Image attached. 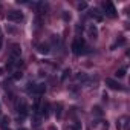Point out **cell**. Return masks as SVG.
<instances>
[{
	"mask_svg": "<svg viewBox=\"0 0 130 130\" xmlns=\"http://www.w3.org/2000/svg\"><path fill=\"white\" fill-rule=\"evenodd\" d=\"M72 52L75 55H81L86 52V44H84V40L81 38H77L74 43H72Z\"/></svg>",
	"mask_w": 130,
	"mask_h": 130,
	"instance_id": "1",
	"label": "cell"
},
{
	"mask_svg": "<svg viewBox=\"0 0 130 130\" xmlns=\"http://www.w3.org/2000/svg\"><path fill=\"white\" fill-rule=\"evenodd\" d=\"M6 19H8L9 22H14V23H20V22H23L25 15H23V12H20V11H11V12H8Z\"/></svg>",
	"mask_w": 130,
	"mask_h": 130,
	"instance_id": "2",
	"label": "cell"
},
{
	"mask_svg": "<svg viewBox=\"0 0 130 130\" xmlns=\"http://www.w3.org/2000/svg\"><path fill=\"white\" fill-rule=\"evenodd\" d=\"M103 8H104L106 15H109V17H112V19L116 15V9H115V6H113L112 2H104V3H103Z\"/></svg>",
	"mask_w": 130,
	"mask_h": 130,
	"instance_id": "3",
	"label": "cell"
},
{
	"mask_svg": "<svg viewBox=\"0 0 130 130\" xmlns=\"http://www.w3.org/2000/svg\"><path fill=\"white\" fill-rule=\"evenodd\" d=\"M20 54H22L20 46H19V44H12V47H11V51H9V57H11V60H12L14 63L20 60Z\"/></svg>",
	"mask_w": 130,
	"mask_h": 130,
	"instance_id": "4",
	"label": "cell"
},
{
	"mask_svg": "<svg viewBox=\"0 0 130 130\" xmlns=\"http://www.w3.org/2000/svg\"><path fill=\"white\" fill-rule=\"evenodd\" d=\"M87 37L90 40H96L98 38V29H96L95 25H89L87 26Z\"/></svg>",
	"mask_w": 130,
	"mask_h": 130,
	"instance_id": "5",
	"label": "cell"
},
{
	"mask_svg": "<svg viewBox=\"0 0 130 130\" xmlns=\"http://www.w3.org/2000/svg\"><path fill=\"white\" fill-rule=\"evenodd\" d=\"M106 84H107L110 89H115V90H124V87H122L118 81H115V80H112V78H107V80H106Z\"/></svg>",
	"mask_w": 130,
	"mask_h": 130,
	"instance_id": "6",
	"label": "cell"
},
{
	"mask_svg": "<svg viewBox=\"0 0 130 130\" xmlns=\"http://www.w3.org/2000/svg\"><path fill=\"white\" fill-rule=\"evenodd\" d=\"M127 125H128V118H127V116H122V118H119V119H118V122H116V127H118L119 130H122V128H127Z\"/></svg>",
	"mask_w": 130,
	"mask_h": 130,
	"instance_id": "7",
	"label": "cell"
},
{
	"mask_svg": "<svg viewBox=\"0 0 130 130\" xmlns=\"http://www.w3.org/2000/svg\"><path fill=\"white\" fill-rule=\"evenodd\" d=\"M90 17H92V19H95L96 22H101V20H103V14H101V12H100V9H96V8L90 12Z\"/></svg>",
	"mask_w": 130,
	"mask_h": 130,
	"instance_id": "8",
	"label": "cell"
},
{
	"mask_svg": "<svg viewBox=\"0 0 130 130\" xmlns=\"http://www.w3.org/2000/svg\"><path fill=\"white\" fill-rule=\"evenodd\" d=\"M32 90H34L35 93H43V92L46 90V86H44V84H37V86L32 87Z\"/></svg>",
	"mask_w": 130,
	"mask_h": 130,
	"instance_id": "9",
	"label": "cell"
},
{
	"mask_svg": "<svg viewBox=\"0 0 130 130\" xmlns=\"http://www.w3.org/2000/svg\"><path fill=\"white\" fill-rule=\"evenodd\" d=\"M95 125H96L98 128H101V130H107V128H109L107 121H96V122H95Z\"/></svg>",
	"mask_w": 130,
	"mask_h": 130,
	"instance_id": "10",
	"label": "cell"
},
{
	"mask_svg": "<svg viewBox=\"0 0 130 130\" xmlns=\"http://www.w3.org/2000/svg\"><path fill=\"white\" fill-rule=\"evenodd\" d=\"M38 52H40V54H49V46L44 44V43L38 44Z\"/></svg>",
	"mask_w": 130,
	"mask_h": 130,
	"instance_id": "11",
	"label": "cell"
},
{
	"mask_svg": "<svg viewBox=\"0 0 130 130\" xmlns=\"http://www.w3.org/2000/svg\"><path fill=\"white\" fill-rule=\"evenodd\" d=\"M125 72H127V68H125V66H124V68H121V69H118V71H116V74H115V75H116V77H118V78H122V77H124V75H125Z\"/></svg>",
	"mask_w": 130,
	"mask_h": 130,
	"instance_id": "12",
	"label": "cell"
},
{
	"mask_svg": "<svg viewBox=\"0 0 130 130\" xmlns=\"http://www.w3.org/2000/svg\"><path fill=\"white\" fill-rule=\"evenodd\" d=\"M40 121H41V116H38V115H34V116H32L34 127H40Z\"/></svg>",
	"mask_w": 130,
	"mask_h": 130,
	"instance_id": "13",
	"label": "cell"
},
{
	"mask_svg": "<svg viewBox=\"0 0 130 130\" xmlns=\"http://www.w3.org/2000/svg\"><path fill=\"white\" fill-rule=\"evenodd\" d=\"M8 122H9V118H8V116H3V118H2V124L5 125V128H6V125H8Z\"/></svg>",
	"mask_w": 130,
	"mask_h": 130,
	"instance_id": "14",
	"label": "cell"
},
{
	"mask_svg": "<svg viewBox=\"0 0 130 130\" xmlns=\"http://www.w3.org/2000/svg\"><path fill=\"white\" fill-rule=\"evenodd\" d=\"M69 130H81V127H80V124H74L69 127Z\"/></svg>",
	"mask_w": 130,
	"mask_h": 130,
	"instance_id": "15",
	"label": "cell"
},
{
	"mask_svg": "<svg viewBox=\"0 0 130 130\" xmlns=\"http://www.w3.org/2000/svg\"><path fill=\"white\" fill-rule=\"evenodd\" d=\"M69 74H71V71H69V69H66V71L63 72V77H61V80H66V77H68Z\"/></svg>",
	"mask_w": 130,
	"mask_h": 130,
	"instance_id": "16",
	"label": "cell"
},
{
	"mask_svg": "<svg viewBox=\"0 0 130 130\" xmlns=\"http://www.w3.org/2000/svg\"><path fill=\"white\" fill-rule=\"evenodd\" d=\"M92 110H93V112H95V113H96V115H101V113H103V112H101V109H100V107H98V106H96V107H93V109H92Z\"/></svg>",
	"mask_w": 130,
	"mask_h": 130,
	"instance_id": "17",
	"label": "cell"
},
{
	"mask_svg": "<svg viewBox=\"0 0 130 130\" xmlns=\"http://www.w3.org/2000/svg\"><path fill=\"white\" fill-rule=\"evenodd\" d=\"M86 8H87V5H86L84 2H83V3H78V9H86Z\"/></svg>",
	"mask_w": 130,
	"mask_h": 130,
	"instance_id": "18",
	"label": "cell"
},
{
	"mask_svg": "<svg viewBox=\"0 0 130 130\" xmlns=\"http://www.w3.org/2000/svg\"><path fill=\"white\" fill-rule=\"evenodd\" d=\"M64 20H66V22H68V20H71V15H68V12H66V11H64Z\"/></svg>",
	"mask_w": 130,
	"mask_h": 130,
	"instance_id": "19",
	"label": "cell"
},
{
	"mask_svg": "<svg viewBox=\"0 0 130 130\" xmlns=\"http://www.w3.org/2000/svg\"><path fill=\"white\" fill-rule=\"evenodd\" d=\"M3 130H11V128H3Z\"/></svg>",
	"mask_w": 130,
	"mask_h": 130,
	"instance_id": "20",
	"label": "cell"
},
{
	"mask_svg": "<svg viewBox=\"0 0 130 130\" xmlns=\"http://www.w3.org/2000/svg\"><path fill=\"white\" fill-rule=\"evenodd\" d=\"M22 130H26V128H22Z\"/></svg>",
	"mask_w": 130,
	"mask_h": 130,
	"instance_id": "21",
	"label": "cell"
}]
</instances>
